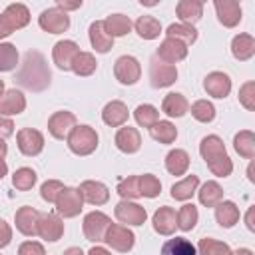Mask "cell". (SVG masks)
<instances>
[{
  "label": "cell",
  "instance_id": "1",
  "mask_svg": "<svg viewBox=\"0 0 255 255\" xmlns=\"http://www.w3.org/2000/svg\"><path fill=\"white\" fill-rule=\"evenodd\" d=\"M199 153L205 161V165L209 167V171L217 177H227L231 175L233 171V161L231 157L227 155V149H225V143L219 135L211 133V135H205L199 143Z\"/></svg>",
  "mask_w": 255,
  "mask_h": 255
},
{
  "label": "cell",
  "instance_id": "2",
  "mask_svg": "<svg viewBox=\"0 0 255 255\" xmlns=\"http://www.w3.org/2000/svg\"><path fill=\"white\" fill-rule=\"evenodd\" d=\"M50 70L46 66V60L40 52H28L26 58H24V64L16 76V80L26 88V90H32V92H42L50 86Z\"/></svg>",
  "mask_w": 255,
  "mask_h": 255
},
{
  "label": "cell",
  "instance_id": "3",
  "mask_svg": "<svg viewBox=\"0 0 255 255\" xmlns=\"http://www.w3.org/2000/svg\"><path fill=\"white\" fill-rule=\"evenodd\" d=\"M66 139H68L70 151L76 153V155L94 153L96 147H98V141H100V137H98V133L92 126H76Z\"/></svg>",
  "mask_w": 255,
  "mask_h": 255
},
{
  "label": "cell",
  "instance_id": "4",
  "mask_svg": "<svg viewBox=\"0 0 255 255\" xmlns=\"http://www.w3.org/2000/svg\"><path fill=\"white\" fill-rule=\"evenodd\" d=\"M110 225H112V219L106 213H102V211H90L84 217V225H82L84 237L88 241H92V243H100V241H104L106 231H108Z\"/></svg>",
  "mask_w": 255,
  "mask_h": 255
},
{
  "label": "cell",
  "instance_id": "5",
  "mask_svg": "<svg viewBox=\"0 0 255 255\" xmlns=\"http://www.w3.org/2000/svg\"><path fill=\"white\" fill-rule=\"evenodd\" d=\"M84 207V197L78 187H64L56 199V211L62 217H76Z\"/></svg>",
  "mask_w": 255,
  "mask_h": 255
},
{
  "label": "cell",
  "instance_id": "6",
  "mask_svg": "<svg viewBox=\"0 0 255 255\" xmlns=\"http://www.w3.org/2000/svg\"><path fill=\"white\" fill-rule=\"evenodd\" d=\"M104 241H106L112 249H116V251H120V253H128V251L133 249L135 235H133V231L128 229L126 225L112 223V225L108 227V231H106Z\"/></svg>",
  "mask_w": 255,
  "mask_h": 255
},
{
  "label": "cell",
  "instance_id": "7",
  "mask_svg": "<svg viewBox=\"0 0 255 255\" xmlns=\"http://www.w3.org/2000/svg\"><path fill=\"white\" fill-rule=\"evenodd\" d=\"M38 24L48 34H62L70 28V16H68V12L54 6V8H46L38 16Z\"/></svg>",
  "mask_w": 255,
  "mask_h": 255
},
{
  "label": "cell",
  "instance_id": "8",
  "mask_svg": "<svg viewBox=\"0 0 255 255\" xmlns=\"http://www.w3.org/2000/svg\"><path fill=\"white\" fill-rule=\"evenodd\" d=\"M114 76L124 86H133L141 76V66L133 56H120L114 64Z\"/></svg>",
  "mask_w": 255,
  "mask_h": 255
},
{
  "label": "cell",
  "instance_id": "9",
  "mask_svg": "<svg viewBox=\"0 0 255 255\" xmlns=\"http://www.w3.org/2000/svg\"><path fill=\"white\" fill-rule=\"evenodd\" d=\"M177 80V68L171 64H165L157 58H151L149 62V84L151 88H167Z\"/></svg>",
  "mask_w": 255,
  "mask_h": 255
},
{
  "label": "cell",
  "instance_id": "10",
  "mask_svg": "<svg viewBox=\"0 0 255 255\" xmlns=\"http://www.w3.org/2000/svg\"><path fill=\"white\" fill-rule=\"evenodd\" d=\"M114 213H116V219L120 223H126V225H143L147 219L145 207H141L135 201H128V199H122L116 205Z\"/></svg>",
  "mask_w": 255,
  "mask_h": 255
},
{
  "label": "cell",
  "instance_id": "11",
  "mask_svg": "<svg viewBox=\"0 0 255 255\" xmlns=\"http://www.w3.org/2000/svg\"><path fill=\"white\" fill-rule=\"evenodd\" d=\"M16 141H18V149L20 153L34 157L44 149V135L42 131L34 129V128H22L16 133Z\"/></svg>",
  "mask_w": 255,
  "mask_h": 255
},
{
  "label": "cell",
  "instance_id": "12",
  "mask_svg": "<svg viewBox=\"0 0 255 255\" xmlns=\"http://www.w3.org/2000/svg\"><path fill=\"white\" fill-rule=\"evenodd\" d=\"M74 128H76V116L66 110L54 112L48 120V131L56 139H66Z\"/></svg>",
  "mask_w": 255,
  "mask_h": 255
},
{
  "label": "cell",
  "instance_id": "13",
  "mask_svg": "<svg viewBox=\"0 0 255 255\" xmlns=\"http://www.w3.org/2000/svg\"><path fill=\"white\" fill-rule=\"evenodd\" d=\"M38 235L44 241H50V243L62 239V235H64V221H62V217L56 215V213H40Z\"/></svg>",
  "mask_w": 255,
  "mask_h": 255
},
{
  "label": "cell",
  "instance_id": "14",
  "mask_svg": "<svg viewBox=\"0 0 255 255\" xmlns=\"http://www.w3.org/2000/svg\"><path fill=\"white\" fill-rule=\"evenodd\" d=\"M155 58L157 60H161V62H165V64H177V62H181V60H185L187 58V46L183 44V42H179V40H173V38H165L161 44H159V48H157V52H155Z\"/></svg>",
  "mask_w": 255,
  "mask_h": 255
},
{
  "label": "cell",
  "instance_id": "15",
  "mask_svg": "<svg viewBox=\"0 0 255 255\" xmlns=\"http://www.w3.org/2000/svg\"><path fill=\"white\" fill-rule=\"evenodd\" d=\"M38 219H40V211L30 207V205H24L20 207L16 213H14V223H16V229L26 235V237H34L38 235Z\"/></svg>",
  "mask_w": 255,
  "mask_h": 255
},
{
  "label": "cell",
  "instance_id": "16",
  "mask_svg": "<svg viewBox=\"0 0 255 255\" xmlns=\"http://www.w3.org/2000/svg\"><path fill=\"white\" fill-rule=\"evenodd\" d=\"M78 52H80V46L74 40H60L52 48V60H54V64L60 70L66 72V70L72 68V62H74V58H76Z\"/></svg>",
  "mask_w": 255,
  "mask_h": 255
},
{
  "label": "cell",
  "instance_id": "17",
  "mask_svg": "<svg viewBox=\"0 0 255 255\" xmlns=\"http://www.w3.org/2000/svg\"><path fill=\"white\" fill-rule=\"evenodd\" d=\"M203 90L217 100H223L231 92V78L225 72H209L203 80Z\"/></svg>",
  "mask_w": 255,
  "mask_h": 255
},
{
  "label": "cell",
  "instance_id": "18",
  "mask_svg": "<svg viewBox=\"0 0 255 255\" xmlns=\"http://www.w3.org/2000/svg\"><path fill=\"white\" fill-rule=\"evenodd\" d=\"M215 14L217 20L225 26V28H235L241 22V4L235 0H215Z\"/></svg>",
  "mask_w": 255,
  "mask_h": 255
},
{
  "label": "cell",
  "instance_id": "19",
  "mask_svg": "<svg viewBox=\"0 0 255 255\" xmlns=\"http://www.w3.org/2000/svg\"><path fill=\"white\" fill-rule=\"evenodd\" d=\"M80 193L84 197V201H88L90 205H104L110 199V189L106 183L96 181V179H86L80 183Z\"/></svg>",
  "mask_w": 255,
  "mask_h": 255
},
{
  "label": "cell",
  "instance_id": "20",
  "mask_svg": "<svg viewBox=\"0 0 255 255\" xmlns=\"http://www.w3.org/2000/svg\"><path fill=\"white\" fill-rule=\"evenodd\" d=\"M151 223H153V229L155 233L159 235H173L175 233V227H177V213L173 207H159L153 217H151Z\"/></svg>",
  "mask_w": 255,
  "mask_h": 255
},
{
  "label": "cell",
  "instance_id": "21",
  "mask_svg": "<svg viewBox=\"0 0 255 255\" xmlns=\"http://www.w3.org/2000/svg\"><path fill=\"white\" fill-rule=\"evenodd\" d=\"M26 110V98L20 90L12 88L0 96V116H18Z\"/></svg>",
  "mask_w": 255,
  "mask_h": 255
},
{
  "label": "cell",
  "instance_id": "22",
  "mask_svg": "<svg viewBox=\"0 0 255 255\" xmlns=\"http://www.w3.org/2000/svg\"><path fill=\"white\" fill-rule=\"evenodd\" d=\"M128 118H129L128 106H126L124 102H120V100L108 102V104L104 106V110H102V120H104V124L110 126V128H120V126H124V124L128 122Z\"/></svg>",
  "mask_w": 255,
  "mask_h": 255
},
{
  "label": "cell",
  "instance_id": "23",
  "mask_svg": "<svg viewBox=\"0 0 255 255\" xmlns=\"http://www.w3.org/2000/svg\"><path fill=\"white\" fill-rule=\"evenodd\" d=\"M114 141H116V147L120 151H124V153H135L141 147V135H139V131L135 128H129V126L120 128L118 133H116V137H114Z\"/></svg>",
  "mask_w": 255,
  "mask_h": 255
},
{
  "label": "cell",
  "instance_id": "24",
  "mask_svg": "<svg viewBox=\"0 0 255 255\" xmlns=\"http://www.w3.org/2000/svg\"><path fill=\"white\" fill-rule=\"evenodd\" d=\"M88 34H90V44H92V48H94L96 52L106 54V52H110V50L114 48V38L106 32L104 22H100V20L92 22Z\"/></svg>",
  "mask_w": 255,
  "mask_h": 255
},
{
  "label": "cell",
  "instance_id": "25",
  "mask_svg": "<svg viewBox=\"0 0 255 255\" xmlns=\"http://www.w3.org/2000/svg\"><path fill=\"white\" fill-rule=\"evenodd\" d=\"M175 14L181 20V24L193 26L203 16V2L201 0H179L175 6Z\"/></svg>",
  "mask_w": 255,
  "mask_h": 255
},
{
  "label": "cell",
  "instance_id": "26",
  "mask_svg": "<svg viewBox=\"0 0 255 255\" xmlns=\"http://www.w3.org/2000/svg\"><path fill=\"white\" fill-rule=\"evenodd\" d=\"M231 54L239 62H247L255 54V38L251 34H237L231 40Z\"/></svg>",
  "mask_w": 255,
  "mask_h": 255
},
{
  "label": "cell",
  "instance_id": "27",
  "mask_svg": "<svg viewBox=\"0 0 255 255\" xmlns=\"http://www.w3.org/2000/svg\"><path fill=\"white\" fill-rule=\"evenodd\" d=\"M161 112L169 118H181L189 112V102L183 94H177V92H171L163 98L161 102Z\"/></svg>",
  "mask_w": 255,
  "mask_h": 255
},
{
  "label": "cell",
  "instance_id": "28",
  "mask_svg": "<svg viewBox=\"0 0 255 255\" xmlns=\"http://www.w3.org/2000/svg\"><path fill=\"white\" fill-rule=\"evenodd\" d=\"M215 221L223 229H231L239 221V207L233 201H219L215 205Z\"/></svg>",
  "mask_w": 255,
  "mask_h": 255
},
{
  "label": "cell",
  "instance_id": "29",
  "mask_svg": "<svg viewBox=\"0 0 255 255\" xmlns=\"http://www.w3.org/2000/svg\"><path fill=\"white\" fill-rule=\"evenodd\" d=\"M104 22V28H106V32L112 36V38H120V36H126V34H129L131 32V20H129V16H126V14H110L106 20H102Z\"/></svg>",
  "mask_w": 255,
  "mask_h": 255
},
{
  "label": "cell",
  "instance_id": "30",
  "mask_svg": "<svg viewBox=\"0 0 255 255\" xmlns=\"http://www.w3.org/2000/svg\"><path fill=\"white\" fill-rule=\"evenodd\" d=\"M2 14L6 16V20L10 22V26H12L14 32L20 30V28H24V26H28V22H30V10L24 4H20V2L8 4Z\"/></svg>",
  "mask_w": 255,
  "mask_h": 255
},
{
  "label": "cell",
  "instance_id": "31",
  "mask_svg": "<svg viewBox=\"0 0 255 255\" xmlns=\"http://www.w3.org/2000/svg\"><path fill=\"white\" fill-rule=\"evenodd\" d=\"M233 147L235 151L245 157V159H253L255 157V133L251 129H241L235 133L233 137Z\"/></svg>",
  "mask_w": 255,
  "mask_h": 255
},
{
  "label": "cell",
  "instance_id": "32",
  "mask_svg": "<svg viewBox=\"0 0 255 255\" xmlns=\"http://www.w3.org/2000/svg\"><path fill=\"white\" fill-rule=\"evenodd\" d=\"M187 167H189V153L185 149L175 147L165 155V169L171 175H183Z\"/></svg>",
  "mask_w": 255,
  "mask_h": 255
},
{
  "label": "cell",
  "instance_id": "33",
  "mask_svg": "<svg viewBox=\"0 0 255 255\" xmlns=\"http://www.w3.org/2000/svg\"><path fill=\"white\" fill-rule=\"evenodd\" d=\"M197 185H199V177L191 173L185 179H181V181H177V183L171 185V197L175 201H187L197 191Z\"/></svg>",
  "mask_w": 255,
  "mask_h": 255
},
{
  "label": "cell",
  "instance_id": "34",
  "mask_svg": "<svg viewBox=\"0 0 255 255\" xmlns=\"http://www.w3.org/2000/svg\"><path fill=\"white\" fill-rule=\"evenodd\" d=\"M133 28H135L137 36L143 38V40H155V38L161 34V24H159V20L153 18V16H139V18L135 20Z\"/></svg>",
  "mask_w": 255,
  "mask_h": 255
},
{
  "label": "cell",
  "instance_id": "35",
  "mask_svg": "<svg viewBox=\"0 0 255 255\" xmlns=\"http://www.w3.org/2000/svg\"><path fill=\"white\" fill-rule=\"evenodd\" d=\"M197 195H199V203L201 205H205V207H215L221 199H223V189H221V185L217 183V181H205L201 187H199V191H197Z\"/></svg>",
  "mask_w": 255,
  "mask_h": 255
},
{
  "label": "cell",
  "instance_id": "36",
  "mask_svg": "<svg viewBox=\"0 0 255 255\" xmlns=\"http://www.w3.org/2000/svg\"><path fill=\"white\" fill-rule=\"evenodd\" d=\"M161 255H197L195 245L185 237H173L167 239L161 245Z\"/></svg>",
  "mask_w": 255,
  "mask_h": 255
},
{
  "label": "cell",
  "instance_id": "37",
  "mask_svg": "<svg viewBox=\"0 0 255 255\" xmlns=\"http://www.w3.org/2000/svg\"><path fill=\"white\" fill-rule=\"evenodd\" d=\"M96 68H98V62H96V58H94L92 52H78L76 58H74V62H72V68H70V70H72L76 76L86 78V76H92V74L96 72Z\"/></svg>",
  "mask_w": 255,
  "mask_h": 255
},
{
  "label": "cell",
  "instance_id": "38",
  "mask_svg": "<svg viewBox=\"0 0 255 255\" xmlns=\"http://www.w3.org/2000/svg\"><path fill=\"white\" fill-rule=\"evenodd\" d=\"M149 135L159 143H173L177 137V128L167 120H159L149 128Z\"/></svg>",
  "mask_w": 255,
  "mask_h": 255
},
{
  "label": "cell",
  "instance_id": "39",
  "mask_svg": "<svg viewBox=\"0 0 255 255\" xmlns=\"http://www.w3.org/2000/svg\"><path fill=\"white\" fill-rule=\"evenodd\" d=\"M165 38H173V40H179V42H183L185 46H189V44H193L195 40H197V30L193 28V26H189V24H181V22H177V24H169L167 26V30H165Z\"/></svg>",
  "mask_w": 255,
  "mask_h": 255
},
{
  "label": "cell",
  "instance_id": "40",
  "mask_svg": "<svg viewBox=\"0 0 255 255\" xmlns=\"http://www.w3.org/2000/svg\"><path fill=\"white\" fill-rule=\"evenodd\" d=\"M197 255H231V247L223 241H217L213 237H203L199 239L197 247H195Z\"/></svg>",
  "mask_w": 255,
  "mask_h": 255
},
{
  "label": "cell",
  "instance_id": "41",
  "mask_svg": "<svg viewBox=\"0 0 255 255\" xmlns=\"http://www.w3.org/2000/svg\"><path fill=\"white\" fill-rule=\"evenodd\" d=\"M133 118H135L137 126L149 129L155 122H159V112H157V108L151 106V104H139V106L133 110Z\"/></svg>",
  "mask_w": 255,
  "mask_h": 255
},
{
  "label": "cell",
  "instance_id": "42",
  "mask_svg": "<svg viewBox=\"0 0 255 255\" xmlns=\"http://www.w3.org/2000/svg\"><path fill=\"white\" fill-rule=\"evenodd\" d=\"M116 191H118V195L122 199H128V201L141 197L139 195V175H128V177L120 179Z\"/></svg>",
  "mask_w": 255,
  "mask_h": 255
},
{
  "label": "cell",
  "instance_id": "43",
  "mask_svg": "<svg viewBox=\"0 0 255 255\" xmlns=\"http://www.w3.org/2000/svg\"><path fill=\"white\" fill-rule=\"evenodd\" d=\"M197 219H199V211H197V207L193 203H185V205L179 207V211H177V227L181 231H191L195 227Z\"/></svg>",
  "mask_w": 255,
  "mask_h": 255
},
{
  "label": "cell",
  "instance_id": "44",
  "mask_svg": "<svg viewBox=\"0 0 255 255\" xmlns=\"http://www.w3.org/2000/svg\"><path fill=\"white\" fill-rule=\"evenodd\" d=\"M189 112H191L193 120H197V122H201V124H209V122L215 120V106H213L211 102H207V100H197V102H193L191 108H189Z\"/></svg>",
  "mask_w": 255,
  "mask_h": 255
},
{
  "label": "cell",
  "instance_id": "45",
  "mask_svg": "<svg viewBox=\"0 0 255 255\" xmlns=\"http://www.w3.org/2000/svg\"><path fill=\"white\" fill-rule=\"evenodd\" d=\"M36 179H38V175H36L34 169H30V167H18L14 171V175H12V185L18 191H28V189L34 187Z\"/></svg>",
  "mask_w": 255,
  "mask_h": 255
},
{
  "label": "cell",
  "instance_id": "46",
  "mask_svg": "<svg viewBox=\"0 0 255 255\" xmlns=\"http://www.w3.org/2000/svg\"><path fill=\"white\" fill-rule=\"evenodd\" d=\"M18 64V50L10 42H0V72H12Z\"/></svg>",
  "mask_w": 255,
  "mask_h": 255
},
{
  "label": "cell",
  "instance_id": "47",
  "mask_svg": "<svg viewBox=\"0 0 255 255\" xmlns=\"http://www.w3.org/2000/svg\"><path fill=\"white\" fill-rule=\"evenodd\" d=\"M161 191V181L153 175V173H143L139 175V195L141 197H147V199H153L157 197Z\"/></svg>",
  "mask_w": 255,
  "mask_h": 255
},
{
  "label": "cell",
  "instance_id": "48",
  "mask_svg": "<svg viewBox=\"0 0 255 255\" xmlns=\"http://www.w3.org/2000/svg\"><path fill=\"white\" fill-rule=\"evenodd\" d=\"M64 187H66V185H64L62 181H58V179H48V181L42 183V187H40V195H42L44 201H48V203H56V199H58V195L62 193Z\"/></svg>",
  "mask_w": 255,
  "mask_h": 255
},
{
  "label": "cell",
  "instance_id": "49",
  "mask_svg": "<svg viewBox=\"0 0 255 255\" xmlns=\"http://www.w3.org/2000/svg\"><path fill=\"white\" fill-rule=\"evenodd\" d=\"M239 104L249 112L255 110V82H245L239 88Z\"/></svg>",
  "mask_w": 255,
  "mask_h": 255
},
{
  "label": "cell",
  "instance_id": "50",
  "mask_svg": "<svg viewBox=\"0 0 255 255\" xmlns=\"http://www.w3.org/2000/svg\"><path fill=\"white\" fill-rule=\"evenodd\" d=\"M18 255H46L44 245L38 241H24L18 247Z\"/></svg>",
  "mask_w": 255,
  "mask_h": 255
},
{
  "label": "cell",
  "instance_id": "51",
  "mask_svg": "<svg viewBox=\"0 0 255 255\" xmlns=\"http://www.w3.org/2000/svg\"><path fill=\"white\" fill-rule=\"evenodd\" d=\"M10 241H12V227L4 219H0V249H4Z\"/></svg>",
  "mask_w": 255,
  "mask_h": 255
},
{
  "label": "cell",
  "instance_id": "52",
  "mask_svg": "<svg viewBox=\"0 0 255 255\" xmlns=\"http://www.w3.org/2000/svg\"><path fill=\"white\" fill-rule=\"evenodd\" d=\"M14 133V122L10 118L0 116V139H6Z\"/></svg>",
  "mask_w": 255,
  "mask_h": 255
},
{
  "label": "cell",
  "instance_id": "53",
  "mask_svg": "<svg viewBox=\"0 0 255 255\" xmlns=\"http://www.w3.org/2000/svg\"><path fill=\"white\" fill-rule=\"evenodd\" d=\"M14 30H12V26H10V22L6 20V16L4 14H0V40L2 38H6V36H10Z\"/></svg>",
  "mask_w": 255,
  "mask_h": 255
},
{
  "label": "cell",
  "instance_id": "54",
  "mask_svg": "<svg viewBox=\"0 0 255 255\" xmlns=\"http://www.w3.org/2000/svg\"><path fill=\"white\" fill-rule=\"evenodd\" d=\"M60 10H76V8H80L82 6V0H76V2H64V0H58V4H56Z\"/></svg>",
  "mask_w": 255,
  "mask_h": 255
},
{
  "label": "cell",
  "instance_id": "55",
  "mask_svg": "<svg viewBox=\"0 0 255 255\" xmlns=\"http://www.w3.org/2000/svg\"><path fill=\"white\" fill-rule=\"evenodd\" d=\"M253 213H255V209H253V207H249V209H247V215H245V223H247V229H249V231H255Z\"/></svg>",
  "mask_w": 255,
  "mask_h": 255
},
{
  "label": "cell",
  "instance_id": "56",
  "mask_svg": "<svg viewBox=\"0 0 255 255\" xmlns=\"http://www.w3.org/2000/svg\"><path fill=\"white\" fill-rule=\"evenodd\" d=\"M88 255H112V253H110L108 249H104V247H98V245H96V247H92V249L88 251Z\"/></svg>",
  "mask_w": 255,
  "mask_h": 255
},
{
  "label": "cell",
  "instance_id": "57",
  "mask_svg": "<svg viewBox=\"0 0 255 255\" xmlns=\"http://www.w3.org/2000/svg\"><path fill=\"white\" fill-rule=\"evenodd\" d=\"M62 255H84V251H82L80 247H68Z\"/></svg>",
  "mask_w": 255,
  "mask_h": 255
},
{
  "label": "cell",
  "instance_id": "58",
  "mask_svg": "<svg viewBox=\"0 0 255 255\" xmlns=\"http://www.w3.org/2000/svg\"><path fill=\"white\" fill-rule=\"evenodd\" d=\"M6 173H8V165H6V161L0 157V179H2Z\"/></svg>",
  "mask_w": 255,
  "mask_h": 255
},
{
  "label": "cell",
  "instance_id": "59",
  "mask_svg": "<svg viewBox=\"0 0 255 255\" xmlns=\"http://www.w3.org/2000/svg\"><path fill=\"white\" fill-rule=\"evenodd\" d=\"M6 151H8V145H6L4 139H0V157H2V159L6 157Z\"/></svg>",
  "mask_w": 255,
  "mask_h": 255
},
{
  "label": "cell",
  "instance_id": "60",
  "mask_svg": "<svg viewBox=\"0 0 255 255\" xmlns=\"http://www.w3.org/2000/svg\"><path fill=\"white\" fill-rule=\"evenodd\" d=\"M247 177H249V181L251 183H255V175H253V161L249 163V167H247Z\"/></svg>",
  "mask_w": 255,
  "mask_h": 255
},
{
  "label": "cell",
  "instance_id": "61",
  "mask_svg": "<svg viewBox=\"0 0 255 255\" xmlns=\"http://www.w3.org/2000/svg\"><path fill=\"white\" fill-rule=\"evenodd\" d=\"M231 255H253V251H251V249L241 247V249H237V251H235V253H231Z\"/></svg>",
  "mask_w": 255,
  "mask_h": 255
},
{
  "label": "cell",
  "instance_id": "62",
  "mask_svg": "<svg viewBox=\"0 0 255 255\" xmlns=\"http://www.w3.org/2000/svg\"><path fill=\"white\" fill-rule=\"evenodd\" d=\"M2 94H4V82L0 80V96H2Z\"/></svg>",
  "mask_w": 255,
  "mask_h": 255
}]
</instances>
